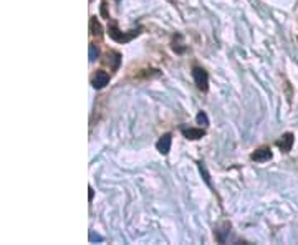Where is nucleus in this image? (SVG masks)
<instances>
[{"label": "nucleus", "instance_id": "4", "mask_svg": "<svg viewBox=\"0 0 298 245\" xmlns=\"http://www.w3.org/2000/svg\"><path fill=\"white\" fill-rule=\"evenodd\" d=\"M250 157L254 159L255 162H265V161H268V159H272V149L268 146L259 147L255 152H252Z\"/></svg>", "mask_w": 298, "mask_h": 245}, {"label": "nucleus", "instance_id": "5", "mask_svg": "<svg viewBox=\"0 0 298 245\" xmlns=\"http://www.w3.org/2000/svg\"><path fill=\"white\" fill-rule=\"evenodd\" d=\"M293 141H295L293 134H291V133H286V134H283L282 138H280V139L277 141V146H278L283 152H288V151H291Z\"/></svg>", "mask_w": 298, "mask_h": 245}, {"label": "nucleus", "instance_id": "9", "mask_svg": "<svg viewBox=\"0 0 298 245\" xmlns=\"http://www.w3.org/2000/svg\"><path fill=\"white\" fill-rule=\"evenodd\" d=\"M90 30H91V35L96 37V38H101L103 37V28L100 25V22L96 20V17H91L90 20Z\"/></svg>", "mask_w": 298, "mask_h": 245}, {"label": "nucleus", "instance_id": "3", "mask_svg": "<svg viewBox=\"0 0 298 245\" xmlns=\"http://www.w3.org/2000/svg\"><path fill=\"white\" fill-rule=\"evenodd\" d=\"M108 83H110V73H106V71H103V70L96 71L93 79H91V85H93V88H96V90L105 88Z\"/></svg>", "mask_w": 298, "mask_h": 245}, {"label": "nucleus", "instance_id": "6", "mask_svg": "<svg viewBox=\"0 0 298 245\" xmlns=\"http://www.w3.org/2000/svg\"><path fill=\"white\" fill-rule=\"evenodd\" d=\"M171 141H173V138H171L169 133H166V134L161 136V138H159L156 147H158V151L161 152V154H168V152L171 151Z\"/></svg>", "mask_w": 298, "mask_h": 245}, {"label": "nucleus", "instance_id": "2", "mask_svg": "<svg viewBox=\"0 0 298 245\" xmlns=\"http://www.w3.org/2000/svg\"><path fill=\"white\" fill-rule=\"evenodd\" d=\"M192 78H194V83L197 85V88L200 91H207L209 90V75H207V71H205L204 68L194 66L192 68Z\"/></svg>", "mask_w": 298, "mask_h": 245}, {"label": "nucleus", "instance_id": "1", "mask_svg": "<svg viewBox=\"0 0 298 245\" xmlns=\"http://www.w3.org/2000/svg\"><path fill=\"white\" fill-rule=\"evenodd\" d=\"M141 30H142V28L137 27L136 30H131V32H128V33H124V32H121V30L118 28V24H116V22H111V24L108 25V35H110L116 43H128V42H131V40H133L134 37L139 35Z\"/></svg>", "mask_w": 298, "mask_h": 245}, {"label": "nucleus", "instance_id": "8", "mask_svg": "<svg viewBox=\"0 0 298 245\" xmlns=\"http://www.w3.org/2000/svg\"><path fill=\"white\" fill-rule=\"evenodd\" d=\"M106 63L111 65V70L114 71L116 68L119 66V63H121V55H119L118 52H113V50H110V52L106 53Z\"/></svg>", "mask_w": 298, "mask_h": 245}, {"label": "nucleus", "instance_id": "7", "mask_svg": "<svg viewBox=\"0 0 298 245\" xmlns=\"http://www.w3.org/2000/svg\"><path fill=\"white\" fill-rule=\"evenodd\" d=\"M182 134L186 136V139H191V141H196L200 139L205 136V131L200 129V128H182Z\"/></svg>", "mask_w": 298, "mask_h": 245}, {"label": "nucleus", "instance_id": "10", "mask_svg": "<svg viewBox=\"0 0 298 245\" xmlns=\"http://www.w3.org/2000/svg\"><path fill=\"white\" fill-rule=\"evenodd\" d=\"M197 123L202 124V126H207V124H209V118H207V115H205L204 111H200L197 115Z\"/></svg>", "mask_w": 298, "mask_h": 245}, {"label": "nucleus", "instance_id": "11", "mask_svg": "<svg viewBox=\"0 0 298 245\" xmlns=\"http://www.w3.org/2000/svg\"><path fill=\"white\" fill-rule=\"evenodd\" d=\"M98 55H100V52H98V48H96V45L91 43L90 45V60H96Z\"/></svg>", "mask_w": 298, "mask_h": 245}]
</instances>
